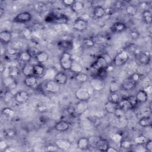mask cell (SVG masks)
<instances>
[{
	"label": "cell",
	"mask_w": 152,
	"mask_h": 152,
	"mask_svg": "<svg viewBox=\"0 0 152 152\" xmlns=\"http://www.w3.org/2000/svg\"><path fill=\"white\" fill-rule=\"evenodd\" d=\"M4 13H5V10L2 8H1V10H0V14H1V16H2Z\"/></svg>",
	"instance_id": "cell-64"
},
{
	"label": "cell",
	"mask_w": 152,
	"mask_h": 152,
	"mask_svg": "<svg viewBox=\"0 0 152 152\" xmlns=\"http://www.w3.org/2000/svg\"><path fill=\"white\" fill-rule=\"evenodd\" d=\"M58 46L63 49L68 50L72 49L73 46V43L69 40H61L58 42Z\"/></svg>",
	"instance_id": "cell-38"
},
{
	"label": "cell",
	"mask_w": 152,
	"mask_h": 152,
	"mask_svg": "<svg viewBox=\"0 0 152 152\" xmlns=\"http://www.w3.org/2000/svg\"><path fill=\"white\" fill-rule=\"evenodd\" d=\"M126 98L128 99V100H129L131 105V107H132V109H133L137 104H138V102L135 99V96H133V95H131V96H129L128 97H126Z\"/></svg>",
	"instance_id": "cell-50"
},
{
	"label": "cell",
	"mask_w": 152,
	"mask_h": 152,
	"mask_svg": "<svg viewBox=\"0 0 152 152\" xmlns=\"http://www.w3.org/2000/svg\"><path fill=\"white\" fill-rule=\"evenodd\" d=\"M17 132L13 128H7L3 131V135L7 138H12L16 136Z\"/></svg>",
	"instance_id": "cell-40"
},
{
	"label": "cell",
	"mask_w": 152,
	"mask_h": 152,
	"mask_svg": "<svg viewBox=\"0 0 152 152\" xmlns=\"http://www.w3.org/2000/svg\"><path fill=\"white\" fill-rule=\"evenodd\" d=\"M2 84L5 89L11 90H14L17 87V82L15 78L11 77L10 76H8L3 78Z\"/></svg>",
	"instance_id": "cell-9"
},
{
	"label": "cell",
	"mask_w": 152,
	"mask_h": 152,
	"mask_svg": "<svg viewBox=\"0 0 152 152\" xmlns=\"http://www.w3.org/2000/svg\"><path fill=\"white\" fill-rule=\"evenodd\" d=\"M59 148H58V147L55 144H49L46 147V150L48 151H56Z\"/></svg>",
	"instance_id": "cell-56"
},
{
	"label": "cell",
	"mask_w": 152,
	"mask_h": 152,
	"mask_svg": "<svg viewBox=\"0 0 152 152\" xmlns=\"http://www.w3.org/2000/svg\"><path fill=\"white\" fill-rule=\"evenodd\" d=\"M1 114L4 119L7 121L11 120L15 115L14 110L10 107H4L1 110Z\"/></svg>",
	"instance_id": "cell-20"
},
{
	"label": "cell",
	"mask_w": 152,
	"mask_h": 152,
	"mask_svg": "<svg viewBox=\"0 0 152 152\" xmlns=\"http://www.w3.org/2000/svg\"><path fill=\"white\" fill-rule=\"evenodd\" d=\"M112 140L116 143H119L123 139V136L120 133H115L112 137Z\"/></svg>",
	"instance_id": "cell-47"
},
{
	"label": "cell",
	"mask_w": 152,
	"mask_h": 152,
	"mask_svg": "<svg viewBox=\"0 0 152 152\" xmlns=\"http://www.w3.org/2000/svg\"><path fill=\"white\" fill-rule=\"evenodd\" d=\"M104 11H105V14L106 15H112L116 11V10L113 8V7H107L104 8Z\"/></svg>",
	"instance_id": "cell-58"
},
{
	"label": "cell",
	"mask_w": 152,
	"mask_h": 152,
	"mask_svg": "<svg viewBox=\"0 0 152 152\" xmlns=\"http://www.w3.org/2000/svg\"><path fill=\"white\" fill-rule=\"evenodd\" d=\"M45 88L47 92L55 94L59 91L61 89V85L57 83L54 80H48V81L46 83L45 85Z\"/></svg>",
	"instance_id": "cell-6"
},
{
	"label": "cell",
	"mask_w": 152,
	"mask_h": 152,
	"mask_svg": "<svg viewBox=\"0 0 152 152\" xmlns=\"http://www.w3.org/2000/svg\"><path fill=\"white\" fill-rule=\"evenodd\" d=\"M68 17L63 14H61L59 15H56L55 20H54V23L59 24H64L67 23L68 21Z\"/></svg>",
	"instance_id": "cell-34"
},
{
	"label": "cell",
	"mask_w": 152,
	"mask_h": 152,
	"mask_svg": "<svg viewBox=\"0 0 152 152\" xmlns=\"http://www.w3.org/2000/svg\"><path fill=\"white\" fill-rule=\"evenodd\" d=\"M135 56L136 61L142 65H146L148 64L150 61V55L148 52H138L135 53Z\"/></svg>",
	"instance_id": "cell-7"
},
{
	"label": "cell",
	"mask_w": 152,
	"mask_h": 152,
	"mask_svg": "<svg viewBox=\"0 0 152 152\" xmlns=\"http://www.w3.org/2000/svg\"><path fill=\"white\" fill-rule=\"evenodd\" d=\"M120 148L124 149V150H128L130 149L132 147V144L130 141L126 140V139H122V140L119 143Z\"/></svg>",
	"instance_id": "cell-45"
},
{
	"label": "cell",
	"mask_w": 152,
	"mask_h": 152,
	"mask_svg": "<svg viewBox=\"0 0 152 152\" xmlns=\"http://www.w3.org/2000/svg\"><path fill=\"white\" fill-rule=\"evenodd\" d=\"M138 124L142 127H149L151 125V119L150 116H144L141 118L139 121Z\"/></svg>",
	"instance_id": "cell-36"
},
{
	"label": "cell",
	"mask_w": 152,
	"mask_h": 152,
	"mask_svg": "<svg viewBox=\"0 0 152 152\" xmlns=\"http://www.w3.org/2000/svg\"><path fill=\"white\" fill-rule=\"evenodd\" d=\"M135 151L137 152H145L147 151V150L144 144H137Z\"/></svg>",
	"instance_id": "cell-54"
},
{
	"label": "cell",
	"mask_w": 152,
	"mask_h": 152,
	"mask_svg": "<svg viewBox=\"0 0 152 152\" xmlns=\"http://www.w3.org/2000/svg\"><path fill=\"white\" fill-rule=\"evenodd\" d=\"M104 15H106L104 8L100 6L97 5L94 8L93 10V17L94 18L100 19L103 18Z\"/></svg>",
	"instance_id": "cell-25"
},
{
	"label": "cell",
	"mask_w": 152,
	"mask_h": 152,
	"mask_svg": "<svg viewBox=\"0 0 152 152\" xmlns=\"http://www.w3.org/2000/svg\"><path fill=\"white\" fill-rule=\"evenodd\" d=\"M36 59V61L39 63V64H42V63H44L48 61V59H49V55L48 54V53H46L45 51H41V52H39L35 56Z\"/></svg>",
	"instance_id": "cell-30"
},
{
	"label": "cell",
	"mask_w": 152,
	"mask_h": 152,
	"mask_svg": "<svg viewBox=\"0 0 152 152\" xmlns=\"http://www.w3.org/2000/svg\"><path fill=\"white\" fill-rule=\"evenodd\" d=\"M70 124L69 122L65 121H60L56 123L54 126V128L58 132H65L69 129Z\"/></svg>",
	"instance_id": "cell-18"
},
{
	"label": "cell",
	"mask_w": 152,
	"mask_h": 152,
	"mask_svg": "<svg viewBox=\"0 0 152 152\" xmlns=\"http://www.w3.org/2000/svg\"><path fill=\"white\" fill-rule=\"evenodd\" d=\"M86 102H82L80 101L76 106L74 107V113L77 115H80L83 113L87 109V106L86 103Z\"/></svg>",
	"instance_id": "cell-29"
},
{
	"label": "cell",
	"mask_w": 152,
	"mask_h": 152,
	"mask_svg": "<svg viewBox=\"0 0 152 152\" xmlns=\"http://www.w3.org/2000/svg\"><path fill=\"white\" fill-rule=\"evenodd\" d=\"M73 61L72 55L67 52H64L59 58V64L64 70H70Z\"/></svg>",
	"instance_id": "cell-1"
},
{
	"label": "cell",
	"mask_w": 152,
	"mask_h": 152,
	"mask_svg": "<svg viewBox=\"0 0 152 152\" xmlns=\"http://www.w3.org/2000/svg\"><path fill=\"white\" fill-rule=\"evenodd\" d=\"M20 53V51L14 48H10L6 50L5 58L8 61H14L19 58Z\"/></svg>",
	"instance_id": "cell-13"
},
{
	"label": "cell",
	"mask_w": 152,
	"mask_h": 152,
	"mask_svg": "<svg viewBox=\"0 0 152 152\" xmlns=\"http://www.w3.org/2000/svg\"><path fill=\"white\" fill-rule=\"evenodd\" d=\"M75 96L77 99L82 102H87L91 97V94L88 90L83 87L78 88L75 92Z\"/></svg>",
	"instance_id": "cell-5"
},
{
	"label": "cell",
	"mask_w": 152,
	"mask_h": 152,
	"mask_svg": "<svg viewBox=\"0 0 152 152\" xmlns=\"http://www.w3.org/2000/svg\"><path fill=\"white\" fill-rule=\"evenodd\" d=\"M129 35L131 36V37L134 39V40H136L138 39L140 37V33L138 31H135V30H132L129 33Z\"/></svg>",
	"instance_id": "cell-57"
},
{
	"label": "cell",
	"mask_w": 152,
	"mask_h": 152,
	"mask_svg": "<svg viewBox=\"0 0 152 152\" xmlns=\"http://www.w3.org/2000/svg\"><path fill=\"white\" fill-rule=\"evenodd\" d=\"M88 27L87 21L81 18L76 19L73 23V28L78 31H83L86 30Z\"/></svg>",
	"instance_id": "cell-10"
},
{
	"label": "cell",
	"mask_w": 152,
	"mask_h": 152,
	"mask_svg": "<svg viewBox=\"0 0 152 152\" xmlns=\"http://www.w3.org/2000/svg\"><path fill=\"white\" fill-rule=\"evenodd\" d=\"M32 33V31L31 29H28V28H26L24 30H23L21 32V35L23 36V37L26 39H28L31 37Z\"/></svg>",
	"instance_id": "cell-49"
},
{
	"label": "cell",
	"mask_w": 152,
	"mask_h": 152,
	"mask_svg": "<svg viewBox=\"0 0 152 152\" xmlns=\"http://www.w3.org/2000/svg\"><path fill=\"white\" fill-rule=\"evenodd\" d=\"M126 29V26L122 22L114 23L110 27V31L113 33H120Z\"/></svg>",
	"instance_id": "cell-14"
},
{
	"label": "cell",
	"mask_w": 152,
	"mask_h": 152,
	"mask_svg": "<svg viewBox=\"0 0 152 152\" xmlns=\"http://www.w3.org/2000/svg\"><path fill=\"white\" fill-rule=\"evenodd\" d=\"M124 5V2L122 1H116L115 3H114V6H113V8L116 10H118V9H120Z\"/></svg>",
	"instance_id": "cell-59"
},
{
	"label": "cell",
	"mask_w": 152,
	"mask_h": 152,
	"mask_svg": "<svg viewBox=\"0 0 152 152\" xmlns=\"http://www.w3.org/2000/svg\"><path fill=\"white\" fill-rule=\"evenodd\" d=\"M108 66V61L106 58L103 56H99L97 57L96 60L91 65V67L96 71L102 69H107Z\"/></svg>",
	"instance_id": "cell-3"
},
{
	"label": "cell",
	"mask_w": 152,
	"mask_h": 152,
	"mask_svg": "<svg viewBox=\"0 0 152 152\" xmlns=\"http://www.w3.org/2000/svg\"><path fill=\"white\" fill-rule=\"evenodd\" d=\"M71 7L72 11L74 12L76 14H78L83 11L84 7V5L83 2L80 1H75L74 4L72 5Z\"/></svg>",
	"instance_id": "cell-28"
},
{
	"label": "cell",
	"mask_w": 152,
	"mask_h": 152,
	"mask_svg": "<svg viewBox=\"0 0 152 152\" xmlns=\"http://www.w3.org/2000/svg\"><path fill=\"white\" fill-rule=\"evenodd\" d=\"M89 140L86 137H81L80 138L77 142V146L78 148L84 150L88 148L89 145Z\"/></svg>",
	"instance_id": "cell-27"
},
{
	"label": "cell",
	"mask_w": 152,
	"mask_h": 152,
	"mask_svg": "<svg viewBox=\"0 0 152 152\" xmlns=\"http://www.w3.org/2000/svg\"><path fill=\"white\" fill-rule=\"evenodd\" d=\"M30 97L29 94L24 90L19 91L14 94V100L18 103L23 104L27 102Z\"/></svg>",
	"instance_id": "cell-11"
},
{
	"label": "cell",
	"mask_w": 152,
	"mask_h": 152,
	"mask_svg": "<svg viewBox=\"0 0 152 152\" xmlns=\"http://www.w3.org/2000/svg\"><path fill=\"white\" fill-rule=\"evenodd\" d=\"M75 78L76 80V81L80 83H83L86 82L88 79V77L87 75V74L80 72H78L75 74Z\"/></svg>",
	"instance_id": "cell-39"
},
{
	"label": "cell",
	"mask_w": 152,
	"mask_h": 152,
	"mask_svg": "<svg viewBox=\"0 0 152 152\" xmlns=\"http://www.w3.org/2000/svg\"><path fill=\"white\" fill-rule=\"evenodd\" d=\"M75 1L74 0H64L62 1V3L66 5V6H68V7H71L72 5L74 4Z\"/></svg>",
	"instance_id": "cell-60"
},
{
	"label": "cell",
	"mask_w": 152,
	"mask_h": 152,
	"mask_svg": "<svg viewBox=\"0 0 152 152\" xmlns=\"http://www.w3.org/2000/svg\"><path fill=\"white\" fill-rule=\"evenodd\" d=\"M125 112L122 110V109H121L120 107H118L117 109L116 110V111L114 113V115L116 117H117L118 118H121L122 117H124L125 115Z\"/></svg>",
	"instance_id": "cell-48"
},
{
	"label": "cell",
	"mask_w": 152,
	"mask_h": 152,
	"mask_svg": "<svg viewBox=\"0 0 152 152\" xmlns=\"http://www.w3.org/2000/svg\"><path fill=\"white\" fill-rule=\"evenodd\" d=\"M106 151H107V152H116V151H118V150L114 147L109 146Z\"/></svg>",
	"instance_id": "cell-63"
},
{
	"label": "cell",
	"mask_w": 152,
	"mask_h": 152,
	"mask_svg": "<svg viewBox=\"0 0 152 152\" xmlns=\"http://www.w3.org/2000/svg\"><path fill=\"white\" fill-rule=\"evenodd\" d=\"M90 83L92 88L95 91H100L104 87V80L96 76L91 79Z\"/></svg>",
	"instance_id": "cell-8"
},
{
	"label": "cell",
	"mask_w": 152,
	"mask_h": 152,
	"mask_svg": "<svg viewBox=\"0 0 152 152\" xmlns=\"http://www.w3.org/2000/svg\"><path fill=\"white\" fill-rule=\"evenodd\" d=\"M144 145L147 150V151H148V152L152 151V141L151 140H147Z\"/></svg>",
	"instance_id": "cell-55"
},
{
	"label": "cell",
	"mask_w": 152,
	"mask_h": 152,
	"mask_svg": "<svg viewBox=\"0 0 152 152\" xmlns=\"http://www.w3.org/2000/svg\"><path fill=\"white\" fill-rule=\"evenodd\" d=\"M83 43L86 46H87L88 48H91V47L93 46L95 44L93 39H91V38H86V39H84L83 40Z\"/></svg>",
	"instance_id": "cell-51"
},
{
	"label": "cell",
	"mask_w": 152,
	"mask_h": 152,
	"mask_svg": "<svg viewBox=\"0 0 152 152\" xmlns=\"http://www.w3.org/2000/svg\"><path fill=\"white\" fill-rule=\"evenodd\" d=\"M94 146L99 151H106L109 147V144L107 140L103 138H99L97 140Z\"/></svg>",
	"instance_id": "cell-16"
},
{
	"label": "cell",
	"mask_w": 152,
	"mask_h": 152,
	"mask_svg": "<svg viewBox=\"0 0 152 152\" xmlns=\"http://www.w3.org/2000/svg\"><path fill=\"white\" fill-rule=\"evenodd\" d=\"M23 83L27 87H34L37 83V77L34 75L25 77Z\"/></svg>",
	"instance_id": "cell-24"
},
{
	"label": "cell",
	"mask_w": 152,
	"mask_h": 152,
	"mask_svg": "<svg viewBox=\"0 0 152 152\" xmlns=\"http://www.w3.org/2000/svg\"><path fill=\"white\" fill-rule=\"evenodd\" d=\"M8 144L4 140H1L0 141V148L1 150H4L7 147H8Z\"/></svg>",
	"instance_id": "cell-61"
},
{
	"label": "cell",
	"mask_w": 152,
	"mask_h": 152,
	"mask_svg": "<svg viewBox=\"0 0 152 152\" xmlns=\"http://www.w3.org/2000/svg\"><path fill=\"white\" fill-rule=\"evenodd\" d=\"M43 28V26L41 23H36L31 27V30L33 31H37L41 30Z\"/></svg>",
	"instance_id": "cell-53"
},
{
	"label": "cell",
	"mask_w": 152,
	"mask_h": 152,
	"mask_svg": "<svg viewBox=\"0 0 152 152\" xmlns=\"http://www.w3.org/2000/svg\"><path fill=\"white\" fill-rule=\"evenodd\" d=\"M137 84V83L129 77L124 80L121 84V88L125 91H129L133 90L136 87Z\"/></svg>",
	"instance_id": "cell-12"
},
{
	"label": "cell",
	"mask_w": 152,
	"mask_h": 152,
	"mask_svg": "<svg viewBox=\"0 0 152 152\" xmlns=\"http://www.w3.org/2000/svg\"><path fill=\"white\" fill-rule=\"evenodd\" d=\"M123 97H121V95L118 93V92H115V93H110V95L109 96V100L115 102V103H118V102L122 99Z\"/></svg>",
	"instance_id": "cell-42"
},
{
	"label": "cell",
	"mask_w": 152,
	"mask_h": 152,
	"mask_svg": "<svg viewBox=\"0 0 152 152\" xmlns=\"http://www.w3.org/2000/svg\"><path fill=\"white\" fill-rule=\"evenodd\" d=\"M16 151V149L14 147H9L8 146L4 150V152H14Z\"/></svg>",
	"instance_id": "cell-62"
},
{
	"label": "cell",
	"mask_w": 152,
	"mask_h": 152,
	"mask_svg": "<svg viewBox=\"0 0 152 152\" xmlns=\"http://www.w3.org/2000/svg\"><path fill=\"white\" fill-rule=\"evenodd\" d=\"M8 72L9 76L16 78L17 77L19 76L20 74V71L19 68L16 66H10L8 68Z\"/></svg>",
	"instance_id": "cell-35"
},
{
	"label": "cell",
	"mask_w": 152,
	"mask_h": 152,
	"mask_svg": "<svg viewBox=\"0 0 152 152\" xmlns=\"http://www.w3.org/2000/svg\"><path fill=\"white\" fill-rule=\"evenodd\" d=\"M70 70L74 72H75V74H76L78 72H82L83 67L81 65V64H80L78 62H77L75 61H73Z\"/></svg>",
	"instance_id": "cell-43"
},
{
	"label": "cell",
	"mask_w": 152,
	"mask_h": 152,
	"mask_svg": "<svg viewBox=\"0 0 152 152\" xmlns=\"http://www.w3.org/2000/svg\"><path fill=\"white\" fill-rule=\"evenodd\" d=\"M45 72V68L42 65H41L40 64H37L34 65L33 73L35 76H36V77L42 76L44 75Z\"/></svg>",
	"instance_id": "cell-33"
},
{
	"label": "cell",
	"mask_w": 152,
	"mask_h": 152,
	"mask_svg": "<svg viewBox=\"0 0 152 152\" xmlns=\"http://www.w3.org/2000/svg\"><path fill=\"white\" fill-rule=\"evenodd\" d=\"M33 70H34V65L30 64V62H28V63L24 64V65H23L21 69V72L25 77H27V76L34 75Z\"/></svg>",
	"instance_id": "cell-22"
},
{
	"label": "cell",
	"mask_w": 152,
	"mask_h": 152,
	"mask_svg": "<svg viewBox=\"0 0 152 152\" xmlns=\"http://www.w3.org/2000/svg\"><path fill=\"white\" fill-rule=\"evenodd\" d=\"M142 77V74H140V73H137V72H135V73H134L133 74H132L129 77L132 80H134L135 82H136L137 83H138V81L141 79Z\"/></svg>",
	"instance_id": "cell-52"
},
{
	"label": "cell",
	"mask_w": 152,
	"mask_h": 152,
	"mask_svg": "<svg viewBox=\"0 0 152 152\" xmlns=\"http://www.w3.org/2000/svg\"><path fill=\"white\" fill-rule=\"evenodd\" d=\"M12 39V33L8 30H2L0 33V40L2 43H8Z\"/></svg>",
	"instance_id": "cell-21"
},
{
	"label": "cell",
	"mask_w": 152,
	"mask_h": 152,
	"mask_svg": "<svg viewBox=\"0 0 152 152\" xmlns=\"http://www.w3.org/2000/svg\"><path fill=\"white\" fill-rule=\"evenodd\" d=\"M129 59V55L127 51L122 50L118 53L114 58L113 62L115 66L120 67L125 65Z\"/></svg>",
	"instance_id": "cell-2"
},
{
	"label": "cell",
	"mask_w": 152,
	"mask_h": 152,
	"mask_svg": "<svg viewBox=\"0 0 152 152\" xmlns=\"http://www.w3.org/2000/svg\"><path fill=\"white\" fill-rule=\"evenodd\" d=\"M135 97V99H136L138 103H145L148 99V95L144 90V89L139 90L136 93Z\"/></svg>",
	"instance_id": "cell-19"
},
{
	"label": "cell",
	"mask_w": 152,
	"mask_h": 152,
	"mask_svg": "<svg viewBox=\"0 0 152 152\" xmlns=\"http://www.w3.org/2000/svg\"><path fill=\"white\" fill-rule=\"evenodd\" d=\"M118 106L122 110H124L125 112H127L129 109H132L131 105L126 97H123L119 102Z\"/></svg>",
	"instance_id": "cell-26"
},
{
	"label": "cell",
	"mask_w": 152,
	"mask_h": 152,
	"mask_svg": "<svg viewBox=\"0 0 152 152\" xmlns=\"http://www.w3.org/2000/svg\"><path fill=\"white\" fill-rule=\"evenodd\" d=\"M134 141L137 144H145L147 141V139L144 135H141L136 137Z\"/></svg>",
	"instance_id": "cell-46"
},
{
	"label": "cell",
	"mask_w": 152,
	"mask_h": 152,
	"mask_svg": "<svg viewBox=\"0 0 152 152\" xmlns=\"http://www.w3.org/2000/svg\"><path fill=\"white\" fill-rule=\"evenodd\" d=\"M31 58H32V56L28 51H23L20 53L18 59L20 61L26 64V63L29 62Z\"/></svg>",
	"instance_id": "cell-32"
},
{
	"label": "cell",
	"mask_w": 152,
	"mask_h": 152,
	"mask_svg": "<svg viewBox=\"0 0 152 152\" xmlns=\"http://www.w3.org/2000/svg\"><path fill=\"white\" fill-rule=\"evenodd\" d=\"M125 10L126 13L130 15V16H134L138 12V7L137 6L131 5V4H128L126 6Z\"/></svg>",
	"instance_id": "cell-37"
},
{
	"label": "cell",
	"mask_w": 152,
	"mask_h": 152,
	"mask_svg": "<svg viewBox=\"0 0 152 152\" xmlns=\"http://www.w3.org/2000/svg\"><path fill=\"white\" fill-rule=\"evenodd\" d=\"M32 15L28 11H23L17 14L14 18L13 21L17 23L26 24L31 20Z\"/></svg>",
	"instance_id": "cell-4"
},
{
	"label": "cell",
	"mask_w": 152,
	"mask_h": 152,
	"mask_svg": "<svg viewBox=\"0 0 152 152\" xmlns=\"http://www.w3.org/2000/svg\"><path fill=\"white\" fill-rule=\"evenodd\" d=\"M68 75L63 72H57L53 78V80L61 86L66 84L68 81Z\"/></svg>",
	"instance_id": "cell-17"
},
{
	"label": "cell",
	"mask_w": 152,
	"mask_h": 152,
	"mask_svg": "<svg viewBox=\"0 0 152 152\" xmlns=\"http://www.w3.org/2000/svg\"><path fill=\"white\" fill-rule=\"evenodd\" d=\"M142 17L144 23L147 24H151L152 22V12L149 10H143L142 12Z\"/></svg>",
	"instance_id": "cell-31"
},
{
	"label": "cell",
	"mask_w": 152,
	"mask_h": 152,
	"mask_svg": "<svg viewBox=\"0 0 152 152\" xmlns=\"http://www.w3.org/2000/svg\"><path fill=\"white\" fill-rule=\"evenodd\" d=\"M1 97L3 99L4 102L8 103L14 99V95H13L8 90H7L4 91V94H1Z\"/></svg>",
	"instance_id": "cell-41"
},
{
	"label": "cell",
	"mask_w": 152,
	"mask_h": 152,
	"mask_svg": "<svg viewBox=\"0 0 152 152\" xmlns=\"http://www.w3.org/2000/svg\"><path fill=\"white\" fill-rule=\"evenodd\" d=\"M55 144L58 148L61 150H68L71 145V142L66 139H58L55 141Z\"/></svg>",
	"instance_id": "cell-15"
},
{
	"label": "cell",
	"mask_w": 152,
	"mask_h": 152,
	"mask_svg": "<svg viewBox=\"0 0 152 152\" xmlns=\"http://www.w3.org/2000/svg\"><path fill=\"white\" fill-rule=\"evenodd\" d=\"M118 104L111 101L108 100L104 104V109L108 113L114 114L115 112L118 107Z\"/></svg>",
	"instance_id": "cell-23"
},
{
	"label": "cell",
	"mask_w": 152,
	"mask_h": 152,
	"mask_svg": "<svg viewBox=\"0 0 152 152\" xmlns=\"http://www.w3.org/2000/svg\"><path fill=\"white\" fill-rule=\"evenodd\" d=\"M121 88V84H119L116 81H112L109 86V90L110 93L118 92L119 90Z\"/></svg>",
	"instance_id": "cell-44"
}]
</instances>
